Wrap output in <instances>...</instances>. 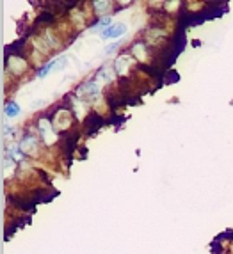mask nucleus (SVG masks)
<instances>
[{
    "label": "nucleus",
    "instance_id": "nucleus-1",
    "mask_svg": "<svg viewBox=\"0 0 233 254\" xmlns=\"http://www.w3.org/2000/svg\"><path fill=\"white\" fill-rule=\"evenodd\" d=\"M103 125H105V119L98 114V112H91L84 121V131L87 135H93V133H96Z\"/></svg>",
    "mask_w": 233,
    "mask_h": 254
},
{
    "label": "nucleus",
    "instance_id": "nucleus-2",
    "mask_svg": "<svg viewBox=\"0 0 233 254\" xmlns=\"http://www.w3.org/2000/svg\"><path fill=\"white\" fill-rule=\"evenodd\" d=\"M146 36H148V41H144V43H146V45H152V47H158L165 39V32L162 27H150V29L146 30Z\"/></svg>",
    "mask_w": 233,
    "mask_h": 254
},
{
    "label": "nucleus",
    "instance_id": "nucleus-3",
    "mask_svg": "<svg viewBox=\"0 0 233 254\" xmlns=\"http://www.w3.org/2000/svg\"><path fill=\"white\" fill-rule=\"evenodd\" d=\"M7 69L11 73H14V75H21V73H25V69H27L25 59H21L20 55L7 57Z\"/></svg>",
    "mask_w": 233,
    "mask_h": 254
},
{
    "label": "nucleus",
    "instance_id": "nucleus-4",
    "mask_svg": "<svg viewBox=\"0 0 233 254\" xmlns=\"http://www.w3.org/2000/svg\"><path fill=\"white\" fill-rule=\"evenodd\" d=\"M100 93V85H98V82H85L84 85H80L78 89H77V94L78 96H96V94Z\"/></svg>",
    "mask_w": 233,
    "mask_h": 254
},
{
    "label": "nucleus",
    "instance_id": "nucleus-5",
    "mask_svg": "<svg viewBox=\"0 0 233 254\" xmlns=\"http://www.w3.org/2000/svg\"><path fill=\"white\" fill-rule=\"evenodd\" d=\"M127 32V27L123 25V23H114V25L107 27L105 30L102 32V38L105 39H110V38H119L121 34H125Z\"/></svg>",
    "mask_w": 233,
    "mask_h": 254
},
{
    "label": "nucleus",
    "instance_id": "nucleus-6",
    "mask_svg": "<svg viewBox=\"0 0 233 254\" xmlns=\"http://www.w3.org/2000/svg\"><path fill=\"white\" fill-rule=\"evenodd\" d=\"M134 63V59L130 57V54H123L119 55L118 59H116L114 66H116V71L121 73V75H125V73L128 71V68H130V64Z\"/></svg>",
    "mask_w": 233,
    "mask_h": 254
},
{
    "label": "nucleus",
    "instance_id": "nucleus-7",
    "mask_svg": "<svg viewBox=\"0 0 233 254\" xmlns=\"http://www.w3.org/2000/svg\"><path fill=\"white\" fill-rule=\"evenodd\" d=\"M132 52H134V57L143 63V61H146V57H148V45L144 41H136L132 45Z\"/></svg>",
    "mask_w": 233,
    "mask_h": 254
},
{
    "label": "nucleus",
    "instance_id": "nucleus-8",
    "mask_svg": "<svg viewBox=\"0 0 233 254\" xmlns=\"http://www.w3.org/2000/svg\"><path fill=\"white\" fill-rule=\"evenodd\" d=\"M52 21H54V13H52V11H43V13H39V16L36 18L34 27L38 29L39 25H50Z\"/></svg>",
    "mask_w": 233,
    "mask_h": 254
},
{
    "label": "nucleus",
    "instance_id": "nucleus-9",
    "mask_svg": "<svg viewBox=\"0 0 233 254\" xmlns=\"http://www.w3.org/2000/svg\"><path fill=\"white\" fill-rule=\"evenodd\" d=\"M107 27H110V18L109 16H102L100 20L96 21V23H93V27H91V29H93L94 32H100V34H102Z\"/></svg>",
    "mask_w": 233,
    "mask_h": 254
},
{
    "label": "nucleus",
    "instance_id": "nucleus-10",
    "mask_svg": "<svg viewBox=\"0 0 233 254\" xmlns=\"http://www.w3.org/2000/svg\"><path fill=\"white\" fill-rule=\"evenodd\" d=\"M4 110H5V116H7V118H14V116L20 112V107H18V103L9 102V103H5Z\"/></svg>",
    "mask_w": 233,
    "mask_h": 254
},
{
    "label": "nucleus",
    "instance_id": "nucleus-11",
    "mask_svg": "<svg viewBox=\"0 0 233 254\" xmlns=\"http://www.w3.org/2000/svg\"><path fill=\"white\" fill-rule=\"evenodd\" d=\"M110 68H107V66H103L100 71H98V75H96V80H105V82H110L112 80V73L109 71Z\"/></svg>",
    "mask_w": 233,
    "mask_h": 254
},
{
    "label": "nucleus",
    "instance_id": "nucleus-12",
    "mask_svg": "<svg viewBox=\"0 0 233 254\" xmlns=\"http://www.w3.org/2000/svg\"><path fill=\"white\" fill-rule=\"evenodd\" d=\"M176 80H180V76H178V73H174L173 69H169L167 75L164 73V84H173V82H176Z\"/></svg>",
    "mask_w": 233,
    "mask_h": 254
},
{
    "label": "nucleus",
    "instance_id": "nucleus-13",
    "mask_svg": "<svg viewBox=\"0 0 233 254\" xmlns=\"http://www.w3.org/2000/svg\"><path fill=\"white\" fill-rule=\"evenodd\" d=\"M93 7L96 9V13H102V9L110 7V2H93Z\"/></svg>",
    "mask_w": 233,
    "mask_h": 254
},
{
    "label": "nucleus",
    "instance_id": "nucleus-14",
    "mask_svg": "<svg viewBox=\"0 0 233 254\" xmlns=\"http://www.w3.org/2000/svg\"><path fill=\"white\" fill-rule=\"evenodd\" d=\"M116 48H118V45H110V47H107V50H105V54H110V52H114Z\"/></svg>",
    "mask_w": 233,
    "mask_h": 254
}]
</instances>
